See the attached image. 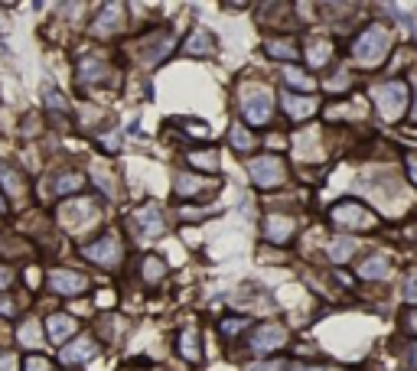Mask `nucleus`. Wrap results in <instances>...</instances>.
Masks as SVG:
<instances>
[{
  "instance_id": "nucleus-1",
  "label": "nucleus",
  "mask_w": 417,
  "mask_h": 371,
  "mask_svg": "<svg viewBox=\"0 0 417 371\" xmlns=\"http://www.w3.org/2000/svg\"><path fill=\"white\" fill-rule=\"evenodd\" d=\"M329 222L339 228V232H371L379 225V215L371 209H365L362 202L356 199H346V202H336L329 209Z\"/></svg>"
},
{
  "instance_id": "nucleus-2",
  "label": "nucleus",
  "mask_w": 417,
  "mask_h": 371,
  "mask_svg": "<svg viewBox=\"0 0 417 371\" xmlns=\"http://www.w3.org/2000/svg\"><path fill=\"white\" fill-rule=\"evenodd\" d=\"M388 49H391V33L379 23L365 26V30L359 33V39L352 43V55H356V62H362V65H379L388 55Z\"/></svg>"
},
{
  "instance_id": "nucleus-3",
  "label": "nucleus",
  "mask_w": 417,
  "mask_h": 371,
  "mask_svg": "<svg viewBox=\"0 0 417 371\" xmlns=\"http://www.w3.org/2000/svg\"><path fill=\"white\" fill-rule=\"evenodd\" d=\"M371 98H375V108H379V114L385 121H398L404 104H408V85H404L401 78H394V82H385V85L375 88Z\"/></svg>"
},
{
  "instance_id": "nucleus-4",
  "label": "nucleus",
  "mask_w": 417,
  "mask_h": 371,
  "mask_svg": "<svg viewBox=\"0 0 417 371\" xmlns=\"http://www.w3.org/2000/svg\"><path fill=\"white\" fill-rule=\"evenodd\" d=\"M248 173H251V183H255L258 189H278V186H284V179H287L284 160H280V156H270V154L251 160Z\"/></svg>"
},
{
  "instance_id": "nucleus-5",
  "label": "nucleus",
  "mask_w": 417,
  "mask_h": 371,
  "mask_svg": "<svg viewBox=\"0 0 417 371\" xmlns=\"http://www.w3.org/2000/svg\"><path fill=\"white\" fill-rule=\"evenodd\" d=\"M241 114H245L248 124H268L274 117V98H270L268 88H245L241 95Z\"/></svg>"
},
{
  "instance_id": "nucleus-6",
  "label": "nucleus",
  "mask_w": 417,
  "mask_h": 371,
  "mask_svg": "<svg viewBox=\"0 0 417 371\" xmlns=\"http://www.w3.org/2000/svg\"><path fill=\"white\" fill-rule=\"evenodd\" d=\"M287 345V329L278 323H268V326H258L255 335H251V352L255 355H270L278 348Z\"/></svg>"
},
{
  "instance_id": "nucleus-7",
  "label": "nucleus",
  "mask_w": 417,
  "mask_h": 371,
  "mask_svg": "<svg viewBox=\"0 0 417 371\" xmlns=\"http://www.w3.org/2000/svg\"><path fill=\"white\" fill-rule=\"evenodd\" d=\"M85 257L92 264H101V267H115L121 261V241H117V235H105V238L92 241L85 247Z\"/></svg>"
},
{
  "instance_id": "nucleus-8",
  "label": "nucleus",
  "mask_w": 417,
  "mask_h": 371,
  "mask_svg": "<svg viewBox=\"0 0 417 371\" xmlns=\"http://www.w3.org/2000/svg\"><path fill=\"white\" fill-rule=\"evenodd\" d=\"M134 235L137 238H157L163 235V212L157 205H144V209L134 212Z\"/></svg>"
},
{
  "instance_id": "nucleus-9",
  "label": "nucleus",
  "mask_w": 417,
  "mask_h": 371,
  "mask_svg": "<svg viewBox=\"0 0 417 371\" xmlns=\"http://www.w3.org/2000/svg\"><path fill=\"white\" fill-rule=\"evenodd\" d=\"M294 232H297V225H294V218H287V215H268L261 222V235L270 244H287V241L294 238Z\"/></svg>"
},
{
  "instance_id": "nucleus-10",
  "label": "nucleus",
  "mask_w": 417,
  "mask_h": 371,
  "mask_svg": "<svg viewBox=\"0 0 417 371\" xmlns=\"http://www.w3.org/2000/svg\"><path fill=\"white\" fill-rule=\"evenodd\" d=\"M284 111L290 121H303V117H310L313 111L320 108L317 98H310V95H294V92H284Z\"/></svg>"
},
{
  "instance_id": "nucleus-11",
  "label": "nucleus",
  "mask_w": 417,
  "mask_h": 371,
  "mask_svg": "<svg viewBox=\"0 0 417 371\" xmlns=\"http://www.w3.org/2000/svg\"><path fill=\"white\" fill-rule=\"evenodd\" d=\"M49 286H53L56 294H82V290H88V277H82V274L75 271H56L53 277H49Z\"/></svg>"
},
{
  "instance_id": "nucleus-12",
  "label": "nucleus",
  "mask_w": 417,
  "mask_h": 371,
  "mask_svg": "<svg viewBox=\"0 0 417 371\" xmlns=\"http://www.w3.org/2000/svg\"><path fill=\"white\" fill-rule=\"evenodd\" d=\"M218 179H199L193 176V173H179L176 176V193L183 195V199H199L202 193H208V189H216Z\"/></svg>"
},
{
  "instance_id": "nucleus-13",
  "label": "nucleus",
  "mask_w": 417,
  "mask_h": 371,
  "mask_svg": "<svg viewBox=\"0 0 417 371\" xmlns=\"http://www.w3.org/2000/svg\"><path fill=\"white\" fill-rule=\"evenodd\" d=\"M95 355H98V345H95L92 339H85V335H82L78 342H72V345L62 348V362L65 365H82V362H88V358H95Z\"/></svg>"
},
{
  "instance_id": "nucleus-14",
  "label": "nucleus",
  "mask_w": 417,
  "mask_h": 371,
  "mask_svg": "<svg viewBox=\"0 0 417 371\" xmlns=\"http://www.w3.org/2000/svg\"><path fill=\"white\" fill-rule=\"evenodd\" d=\"M183 49L189 55H208V53H216V36H212L208 30H202V26H196V30L189 33Z\"/></svg>"
},
{
  "instance_id": "nucleus-15",
  "label": "nucleus",
  "mask_w": 417,
  "mask_h": 371,
  "mask_svg": "<svg viewBox=\"0 0 417 371\" xmlns=\"http://www.w3.org/2000/svg\"><path fill=\"white\" fill-rule=\"evenodd\" d=\"M46 329H49V339H53V342H65L78 329V326H75V319H72V316H65V313H56V316L46 319Z\"/></svg>"
},
{
  "instance_id": "nucleus-16",
  "label": "nucleus",
  "mask_w": 417,
  "mask_h": 371,
  "mask_svg": "<svg viewBox=\"0 0 417 371\" xmlns=\"http://www.w3.org/2000/svg\"><path fill=\"white\" fill-rule=\"evenodd\" d=\"M388 274H391V267H388L385 257H365L359 264V277L362 280H385Z\"/></svg>"
},
{
  "instance_id": "nucleus-17",
  "label": "nucleus",
  "mask_w": 417,
  "mask_h": 371,
  "mask_svg": "<svg viewBox=\"0 0 417 371\" xmlns=\"http://www.w3.org/2000/svg\"><path fill=\"white\" fill-rule=\"evenodd\" d=\"M179 355L189 365L199 362V339H196V329H183V333H179Z\"/></svg>"
},
{
  "instance_id": "nucleus-18",
  "label": "nucleus",
  "mask_w": 417,
  "mask_h": 371,
  "mask_svg": "<svg viewBox=\"0 0 417 371\" xmlns=\"http://www.w3.org/2000/svg\"><path fill=\"white\" fill-rule=\"evenodd\" d=\"M117 26H121V7H115V4H111V7L101 14V20H95L92 30L98 33V36H108V33H115Z\"/></svg>"
},
{
  "instance_id": "nucleus-19",
  "label": "nucleus",
  "mask_w": 417,
  "mask_h": 371,
  "mask_svg": "<svg viewBox=\"0 0 417 371\" xmlns=\"http://www.w3.org/2000/svg\"><path fill=\"white\" fill-rule=\"evenodd\" d=\"M228 140H232V147L238 150V154H251V150L258 147L255 137L245 131V124H232V131H228Z\"/></svg>"
},
{
  "instance_id": "nucleus-20",
  "label": "nucleus",
  "mask_w": 417,
  "mask_h": 371,
  "mask_svg": "<svg viewBox=\"0 0 417 371\" xmlns=\"http://www.w3.org/2000/svg\"><path fill=\"white\" fill-rule=\"evenodd\" d=\"M82 186H85V176H82V173H62L53 183V189H56V195H65V193H78Z\"/></svg>"
},
{
  "instance_id": "nucleus-21",
  "label": "nucleus",
  "mask_w": 417,
  "mask_h": 371,
  "mask_svg": "<svg viewBox=\"0 0 417 371\" xmlns=\"http://www.w3.org/2000/svg\"><path fill=\"white\" fill-rule=\"evenodd\" d=\"M264 53L274 55V59H297V46L287 43V39H268V43H264Z\"/></svg>"
},
{
  "instance_id": "nucleus-22",
  "label": "nucleus",
  "mask_w": 417,
  "mask_h": 371,
  "mask_svg": "<svg viewBox=\"0 0 417 371\" xmlns=\"http://www.w3.org/2000/svg\"><path fill=\"white\" fill-rule=\"evenodd\" d=\"M329 55H332V46L326 43V39H317V43L307 49V59H310V65H313V69L326 65V62H329Z\"/></svg>"
},
{
  "instance_id": "nucleus-23",
  "label": "nucleus",
  "mask_w": 417,
  "mask_h": 371,
  "mask_svg": "<svg viewBox=\"0 0 417 371\" xmlns=\"http://www.w3.org/2000/svg\"><path fill=\"white\" fill-rule=\"evenodd\" d=\"M284 82L287 85H297L303 88V92H313V75H307V72H300L297 65H287L284 69Z\"/></svg>"
},
{
  "instance_id": "nucleus-24",
  "label": "nucleus",
  "mask_w": 417,
  "mask_h": 371,
  "mask_svg": "<svg viewBox=\"0 0 417 371\" xmlns=\"http://www.w3.org/2000/svg\"><path fill=\"white\" fill-rule=\"evenodd\" d=\"M105 78V62L101 59H85L82 69H78V82H98Z\"/></svg>"
},
{
  "instance_id": "nucleus-25",
  "label": "nucleus",
  "mask_w": 417,
  "mask_h": 371,
  "mask_svg": "<svg viewBox=\"0 0 417 371\" xmlns=\"http://www.w3.org/2000/svg\"><path fill=\"white\" fill-rule=\"evenodd\" d=\"M186 160L193 163V166H199V170H206V173H216V170H218L216 150H199V154H189Z\"/></svg>"
},
{
  "instance_id": "nucleus-26",
  "label": "nucleus",
  "mask_w": 417,
  "mask_h": 371,
  "mask_svg": "<svg viewBox=\"0 0 417 371\" xmlns=\"http://www.w3.org/2000/svg\"><path fill=\"white\" fill-rule=\"evenodd\" d=\"M248 316H228V319H222V335L225 339H235V335H241L248 329Z\"/></svg>"
},
{
  "instance_id": "nucleus-27",
  "label": "nucleus",
  "mask_w": 417,
  "mask_h": 371,
  "mask_svg": "<svg viewBox=\"0 0 417 371\" xmlns=\"http://www.w3.org/2000/svg\"><path fill=\"white\" fill-rule=\"evenodd\" d=\"M163 274H167V264H163L160 257H144V280H147V284H157Z\"/></svg>"
},
{
  "instance_id": "nucleus-28",
  "label": "nucleus",
  "mask_w": 417,
  "mask_h": 371,
  "mask_svg": "<svg viewBox=\"0 0 417 371\" xmlns=\"http://www.w3.org/2000/svg\"><path fill=\"white\" fill-rule=\"evenodd\" d=\"M352 251H356V244H352L349 238H339V241H332V244H329V257H332V261H349V257H352Z\"/></svg>"
},
{
  "instance_id": "nucleus-29",
  "label": "nucleus",
  "mask_w": 417,
  "mask_h": 371,
  "mask_svg": "<svg viewBox=\"0 0 417 371\" xmlns=\"http://www.w3.org/2000/svg\"><path fill=\"white\" fill-rule=\"evenodd\" d=\"M20 342H23V345H36V342H39L36 323H23V329H20Z\"/></svg>"
},
{
  "instance_id": "nucleus-30",
  "label": "nucleus",
  "mask_w": 417,
  "mask_h": 371,
  "mask_svg": "<svg viewBox=\"0 0 417 371\" xmlns=\"http://www.w3.org/2000/svg\"><path fill=\"white\" fill-rule=\"evenodd\" d=\"M0 179L7 183V189H10V193H20V189H23V186H20V179H16L14 173L7 170V166H0Z\"/></svg>"
},
{
  "instance_id": "nucleus-31",
  "label": "nucleus",
  "mask_w": 417,
  "mask_h": 371,
  "mask_svg": "<svg viewBox=\"0 0 417 371\" xmlns=\"http://www.w3.org/2000/svg\"><path fill=\"white\" fill-rule=\"evenodd\" d=\"M404 296H408V303H414L417 309V274H411L408 284H404Z\"/></svg>"
},
{
  "instance_id": "nucleus-32",
  "label": "nucleus",
  "mask_w": 417,
  "mask_h": 371,
  "mask_svg": "<svg viewBox=\"0 0 417 371\" xmlns=\"http://www.w3.org/2000/svg\"><path fill=\"white\" fill-rule=\"evenodd\" d=\"M287 371H342L336 365H290Z\"/></svg>"
},
{
  "instance_id": "nucleus-33",
  "label": "nucleus",
  "mask_w": 417,
  "mask_h": 371,
  "mask_svg": "<svg viewBox=\"0 0 417 371\" xmlns=\"http://www.w3.org/2000/svg\"><path fill=\"white\" fill-rule=\"evenodd\" d=\"M26 371H49V362L43 355H33L30 362H26Z\"/></svg>"
},
{
  "instance_id": "nucleus-34",
  "label": "nucleus",
  "mask_w": 417,
  "mask_h": 371,
  "mask_svg": "<svg viewBox=\"0 0 417 371\" xmlns=\"http://www.w3.org/2000/svg\"><path fill=\"white\" fill-rule=\"evenodd\" d=\"M0 371H16V355H10V352H0Z\"/></svg>"
},
{
  "instance_id": "nucleus-35",
  "label": "nucleus",
  "mask_w": 417,
  "mask_h": 371,
  "mask_svg": "<svg viewBox=\"0 0 417 371\" xmlns=\"http://www.w3.org/2000/svg\"><path fill=\"white\" fill-rule=\"evenodd\" d=\"M349 85V75H332L329 78V88H332V92H336V88H346Z\"/></svg>"
},
{
  "instance_id": "nucleus-36",
  "label": "nucleus",
  "mask_w": 417,
  "mask_h": 371,
  "mask_svg": "<svg viewBox=\"0 0 417 371\" xmlns=\"http://www.w3.org/2000/svg\"><path fill=\"white\" fill-rule=\"evenodd\" d=\"M404 326H408V333H414V335H417V309H411V313H408Z\"/></svg>"
},
{
  "instance_id": "nucleus-37",
  "label": "nucleus",
  "mask_w": 417,
  "mask_h": 371,
  "mask_svg": "<svg viewBox=\"0 0 417 371\" xmlns=\"http://www.w3.org/2000/svg\"><path fill=\"white\" fill-rule=\"evenodd\" d=\"M10 280H14V274L0 267V290H4V286H10Z\"/></svg>"
},
{
  "instance_id": "nucleus-38",
  "label": "nucleus",
  "mask_w": 417,
  "mask_h": 371,
  "mask_svg": "<svg viewBox=\"0 0 417 371\" xmlns=\"http://www.w3.org/2000/svg\"><path fill=\"white\" fill-rule=\"evenodd\" d=\"M0 313H14V303H10L7 296H0Z\"/></svg>"
},
{
  "instance_id": "nucleus-39",
  "label": "nucleus",
  "mask_w": 417,
  "mask_h": 371,
  "mask_svg": "<svg viewBox=\"0 0 417 371\" xmlns=\"http://www.w3.org/2000/svg\"><path fill=\"white\" fill-rule=\"evenodd\" d=\"M408 170H411V179H414V183H417V160H414V156H411V160H408Z\"/></svg>"
},
{
  "instance_id": "nucleus-40",
  "label": "nucleus",
  "mask_w": 417,
  "mask_h": 371,
  "mask_svg": "<svg viewBox=\"0 0 417 371\" xmlns=\"http://www.w3.org/2000/svg\"><path fill=\"white\" fill-rule=\"evenodd\" d=\"M411 117H414V121H417V101H414V111H411Z\"/></svg>"
}]
</instances>
